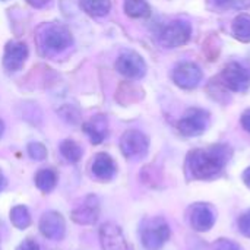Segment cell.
I'll return each mask as SVG.
<instances>
[{
  "label": "cell",
  "mask_w": 250,
  "mask_h": 250,
  "mask_svg": "<svg viewBox=\"0 0 250 250\" xmlns=\"http://www.w3.org/2000/svg\"><path fill=\"white\" fill-rule=\"evenodd\" d=\"M231 151L227 145H212L193 149L186 158V171L193 180H211L221 174L229 163Z\"/></svg>",
  "instance_id": "1"
},
{
  "label": "cell",
  "mask_w": 250,
  "mask_h": 250,
  "mask_svg": "<svg viewBox=\"0 0 250 250\" xmlns=\"http://www.w3.org/2000/svg\"><path fill=\"white\" fill-rule=\"evenodd\" d=\"M139 237L144 249L160 250L170 239V227L161 217L145 218L139 227Z\"/></svg>",
  "instance_id": "2"
},
{
  "label": "cell",
  "mask_w": 250,
  "mask_h": 250,
  "mask_svg": "<svg viewBox=\"0 0 250 250\" xmlns=\"http://www.w3.org/2000/svg\"><path fill=\"white\" fill-rule=\"evenodd\" d=\"M73 42L70 31L60 23H48L41 31V45L48 53H62Z\"/></svg>",
  "instance_id": "3"
},
{
  "label": "cell",
  "mask_w": 250,
  "mask_h": 250,
  "mask_svg": "<svg viewBox=\"0 0 250 250\" xmlns=\"http://www.w3.org/2000/svg\"><path fill=\"white\" fill-rule=\"evenodd\" d=\"M148 149L149 139L141 130L129 129L120 138V151L127 160H141L148 154Z\"/></svg>",
  "instance_id": "4"
},
{
  "label": "cell",
  "mask_w": 250,
  "mask_h": 250,
  "mask_svg": "<svg viewBox=\"0 0 250 250\" xmlns=\"http://www.w3.org/2000/svg\"><path fill=\"white\" fill-rule=\"evenodd\" d=\"M192 35V26L189 22L177 19L168 22L160 32V44L166 48H177L185 45Z\"/></svg>",
  "instance_id": "5"
},
{
  "label": "cell",
  "mask_w": 250,
  "mask_h": 250,
  "mask_svg": "<svg viewBox=\"0 0 250 250\" xmlns=\"http://www.w3.org/2000/svg\"><path fill=\"white\" fill-rule=\"evenodd\" d=\"M209 126V113L202 108H190L179 120L177 129L186 138H195L202 135Z\"/></svg>",
  "instance_id": "6"
},
{
  "label": "cell",
  "mask_w": 250,
  "mask_h": 250,
  "mask_svg": "<svg viewBox=\"0 0 250 250\" xmlns=\"http://www.w3.org/2000/svg\"><path fill=\"white\" fill-rule=\"evenodd\" d=\"M221 81L233 92H246L250 88V70L237 62H231L223 69Z\"/></svg>",
  "instance_id": "7"
},
{
  "label": "cell",
  "mask_w": 250,
  "mask_h": 250,
  "mask_svg": "<svg viewBox=\"0 0 250 250\" xmlns=\"http://www.w3.org/2000/svg\"><path fill=\"white\" fill-rule=\"evenodd\" d=\"M116 70L132 81L142 79L146 73V63L136 51H123L116 60Z\"/></svg>",
  "instance_id": "8"
},
{
  "label": "cell",
  "mask_w": 250,
  "mask_h": 250,
  "mask_svg": "<svg viewBox=\"0 0 250 250\" xmlns=\"http://www.w3.org/2000/svg\"><path fill=\"white\" fill-rule=\"evenodd\" d=\"M100 199L95 195H88L72 209L70 218L79 226H94L100 218Z\"/></svg>",
  "instance_id": "9"
},
{
  "label": "cell",
  "mask_w": 250,
  "mask_h": 250,
  "mask_svg": "<svg viewBox=\"0 0 250 250\" xmlns=\"http://www.w3.org/2000/svg\"><path fill=\"white\" fill-rule=\"evenodd\" d=\"M173 82L182 88V89H195L201 81H202V70L198 64L190 63V62H185L180 63L174 67L173 73H171Z\"/></svg>",
  "instance_id": "10"
},
{
  "label": "cell",
  "mask_w": 250,
  "mask_h": 250,
  "mask_svg": "<svg viewBox=\"0 0 250 250\" xmlns=\"http://www.w3.org/2000/svg\"><path fill=\"white\" fill-rule=\"evenodd\" d=\"M38 227H40L41 234L48 240L59 242L66 234V221H64L63 215L57 211L44 212L42 217L40 218Z\"/></svg>",
  "instance_id": "11"
},
{
  "label": "cell",
  "mask_w": 250,
  "mask_h": 250,
  "mask_svg": "<svg viewBox=\"0 0 250 250\" xmlns=\"http://www.w3.org/2000/svg\"><path fill=\"white\" fill-rule=\"evenodd\" d=\"M100 243L103 250H132L122 229L114 223H105L101 226Z\"/></svg>",
  "instance_id": "12"
},
{
  "label": "cell",
  "mask_w": 250,
  "mask_h": 250,
  "mask_svg": "<svg viewBox=\"0 0 250 250\" xmlns=\"http://www.w3.org/2000/svg\"><path fill=\"white\" fill-rule=\"evenodd\" d=\"M189 224L195 231H209L215 224V214L208 204H193L189 209Z\"/></svg>",
  "instance_id": "13"
},
{
  "label": "cell",
  "mask_w": 250,
  "mask_h": 250,
  "mask_svg": "<svg viewBox=\"0 0 250 250\" xmlns=\"http://www.w3.org/2000/svg\"><path fill=\"white\" fill-rule=\"evenodd\" d=\"M26 59H28V47L25 42L9 41L6 44L4 54H3V66L7 72L21 70Z\"/></svg>",
  "instance_id": "14"
},
{
  "label": "cell",
  "mask_w": 250,
  "mask_h": 250,
  "mask_svg": "<svg viewBox=\"0 0 250 250\" xmlns=\"http://www.w3.org/2000/svg\"><path fill=\"white\" fill-rule=\"evenodd\" d=\"M91 171L95 179L101 182H110L117 173V166L111 155L105 152H98L91 163Z\"/></svg>",
  "instance_id": "15"
},
{
  "label": "cell",
  "mask_w": 250,
  "mask_h": 250,
  "mask_svg": "<svg viewBox=\"0 0 250 250\" xmlns=\"http://www.w3.org/2000/svg\"><path fill=\"white\" fill-rule=\"evenodd\" d=\"M83 132L86 133V136L89 138L91 144L94 145H100L108 135V123L105 116H94L92 119H89L88 122H85L82 125Z\"/></svg>",
  "instance_id": "16"
},
{
  "label": "cell",
  "mask_w": 250,
  "mask_h": 250,
  "mask_svg": "<svg viewBox=\"0 0 250 250\" xmlns=\"http://www.w3.org/2000/svg\"><path fill=\"white\" fill-rule=\"evenodd\" d=\"M34 183L42 193H50L57 185V173L53 168H40L34 176Z\"/></svg>",
  "instance_id": "17"
},
{
  "label": "cell",
  "mask_w": 250,
  "mask_h": 250,
  "mask_svg": "<svg viewBox=\"0 0 250 250\" xmlns=\"http://www.w3.org/2000/svg\"><path fill=\"white\" fill-rule=\"evenodd\" d=\"M233 37L240 42H250V15L240 13L234 18L231 25Z\"/></svg>",
  "instance_id": "18"
},
{
  "label": "cell",
  "mask_w": 250,
  "mask_h": 250,
  "mask_svg": "<svg viewBox=\"0 0 250 250\" xmlns=\"http://www.w3.org/2000/svg\"><path fill=\"white\" fill-rule=\"evenodd\" d=\"M79 3L88 15L95 18L108 15L111 9V0H79Z\"/></svg>",
  "instance_id": "19"
},
{
  "label": "cell",
  "mask_w": 250,
  "mask_h": 250,
  "mask_svg": "<svg viewBox=\"0 0 250 250\" xmlns=\"http://www.w3.org/2000/svg\"><path fill=\"white\" fill-rule=\"evenodd\" d=\"M9 218H10V223L18 229V230H25L31 226V214H29V209L25 207V205H15L12 209H10V214H9Z\"/></svg>",
  "instance_id": "20"
},
{
  "label": "cell",
  "mask_w": 250,
  "mask_h": 250,
  "mask_svg": "<svg viewBox=\"0 0 250 250\" xmlns=\"http://www.w3.org/2000/svg\"><path fill=\"white\" fill-rule=\"evenodd\" d=\"M125 12L133 19H142L151 15V6L146 0H125Z\"/></svg>",
  "instance_id": "21"
},
{
  "label": "cell",
  "mask_w": 250,
  "mask_h": 250,
  "mask_svg": "<svg viewBox=\"0 0 250 250\" xmlns=\"http://www.w3.org/2000/svg\"><path fill=\"white\" fill-rule=\"evenodd\" d=\"M59 149H60L62 157L67 163H72V164L73 163H78L82 158V154H83L81 145L78 142H75L73 139H64V141H62Z\"/></svg>",
  "instance_id": "22"
},
{
  "label": "cell",
  "mask_w": 250,
  "mask_h": 250,
  "mask_svg": "<svg viewBox=\"0 0 250 250\" xmlns=\"http://www.w3.org/2000/svg\"><path fill=\"white\" fill-rule=\"evenodd\" d=\"M207 6L211 10H245L250 7V0H207Z\"/></svg>",
  "instance_id": "23"
},
{
  "label": "cell",
  "mask_w": 250,
  "mask_h": 250,
  "mask_svg": "<svg viewBox=\"0 0 250 250\" xmlns=\"http://www.w3.org/2000/svg\"><path fill=\"white\" fill-rule=\"evenodd\" d=\"M26 152L34 161H44L47 158V148L41 142H29L26 145Z\"/></svg>",
  "instance_id": "24"
},
{
  "label": "cell",
  "mask_w": 250,
  "mask_h": 250,
  "mask_svg": "<svg viewBox=\"0 0 250 250\" xmlns=\"http://www.w3.org/2000/svg\"><path fill=\"white\" fill-rule=\"evenodd\" d=\"M212 250H242L240 246L230 239H218L212 243Z\"/></svg>",
  "instance_id": "25"
},
{
  "label": "cell",
  "mask_w": 250,
  "mask_h": 250,
  "mask_svg": "<svg viewBox=\"0 0 250 250\" xmlns=\"http://www.w3.org/2000/svg\"><path fill=\"white\" fill-rule=\"evenodd\" d=\"M237 224H239L240 233H242L243 236H246V237H249L250 239V209L248 212H245L243 215H240Z\"/></svg>",
  "instance_id": "26"
},
{
  "label": "cell",
  "mask_w": 250,
  "mask_h": 250,
  "mask_svg": "<svg viewBox=\"0 0 250 250\" xmlns=\"http://www.w3.org/2000/svg\"><path fill=\"white\" fill-rule=\"evenodd\" d=\"M16 250H41V248H40V245H38L35 240H32V239H25L23 242H21V243L18 245Z\"/></svg>",
  "instance_id": "27"
},
{
  "label": "cell",
  "mask_w": 250,
  "mask_h": 250,
  "mask_svg": "<svg viewBox=\"0 0 250 250\" xmlns=\"http://www.w3.org/2000/svg\"><path fill=\"white\" fill-rule=\"evenodd\" d=\"M240 122H242V126H243V129H245L246 132H249L250 133V110H246V111L242 114V119H240Z\"/></svg>",
  "instance_id": "28"
},
{
  "label": "cell",
  "mask_w": 250,
  "mask_h": 250,
  "mask_svg": "<svg viewBox=\"0 0 250 250\" xmlns=\"http://www.w3.org/2000/svg\"><path fill=\"white\" fill-rule=\"evenodd\" d=\"M32 7H37V9H41L44 6H47L51 0H26Z\"/></svg>",
  "instance_id": "29"
},
{
  "label": "cell",
  "mask_w": 250,
  "mask_h": 250,
  "mask_svg": "<svg viewBox=\"0 0 250 250\" xmlns=\"http://www.w3.org/2000/svg\"><path fill=\"white\" fill-rule=\"evenodd\" d=\"M243 182H245L246 186H249L250 188V167H248V168L245 170V173H243Z\"/></svg>",
  "instance_id": "30"
},
{
  "label": "cell",
  "mask_w": 250,
  "mask_h": 250,
  "mask_svg": "<svg viewBox=\"0 0 250 250\" xmlns=\"http://www.w3.org/2000/svg\"><path fill=\"white\" fill-rule=\"evenodd\" d=\"M6 185H7V180H6V177H4L3 171L0 170V192H3V190H4Z\"/></svg>",
  "instance_id": "31"
},
{
  "label": "cell",
  "mask_w": 250,
  "mask_h": 250,
  "mask_svg": "<svg viewBox=\"0 0 250 250\" xmlns=\"http://www.w3.org/2000/svg\"><path fill=\"white\" fill-rule=\"evenodd\" d=\"M3 132H4V123H3V120L0 119V138H1V135H3Z\"/></svg>",
  "instance_id": "32"
},
{
  "label": "cell",
  "mask_w": 250,
  "mask_h": 250,
  "mask_svg": "<svg viewBox=\"0 0 250 250\" xmlns=\"http://www.w3.org/2000/svg\"><path fill=\"white\" fill-rule=\"evenodd\" d=\"M1 1H6V0H1Z\"/></svg>",
  "instance_id": "33"
}]
</instances>
